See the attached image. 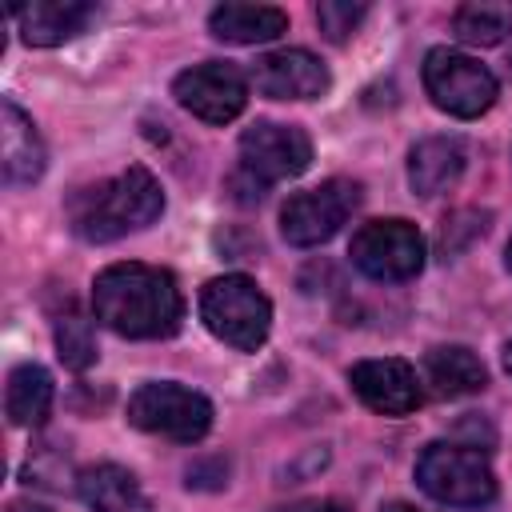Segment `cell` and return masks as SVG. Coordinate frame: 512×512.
Wrapping results in <instances>:
<instances>
[{
  "label": "cell",
  "instance_id": "484cf974",
  "mask_svg": "<svg viewBox=\"0 0 512 512\" xmlns=\"http://www.w3.org/2000/svg\"><path fill=\"white\" fill-rule=\"evenodd\" d=\"M504 368H508V376H512V340L504 344Z\"/></svg>",
  "mask_w": 512,
  "mask_h": 512
},
{
  "label": "cell",
  "instance_id": "7a4b0ae2",
  "mask_svg": "<svg viewBox=\"0 0 512 512\" xmlns=\"http://www.w3.org/2000/svg\"><path fill=\"white\" fill-rule=\"evenodd\" d=\"M160 212H164V192H160L156 176L140 164L124 168L112 180L76 188L68 196V224L88 244H108L128 232H140V228L156 224Z\"/></svg>",
  "mask_w": 512,
  "mask_h": 512
},
{
  "label": "cell",
  "instance_id": "4fadbf2b",
  "mask_svg": "<svg viewBox=\"0 0 512 512\" xmlns=\"http://www.w3.org/2000/svg\"><path fill=\"white\" fill-rule=\"evenodd\" d=\"M0 156H4V180L8 184H36L44 176V140L32 124V116L4 96L0 100Z\"/></svg>",
  "mask_w": 512,
  "mask_h": 512
},
{
  "label": "cell",
  "instance_id": "6da1fadb",
  "mask_svg": "<svg viewBox=\"0 0 512 512\" xmlns=\"http://www.w3.org/2000/svg\"><path fill=\"white\" fill-rule=\"evenodd\" d=\"M92 312L104 328L128 340H164L184 320V296L168 268L108 264L92 280Z\"/></svg>",
  "mask_w": 512,
  "mask_h": 512
},
{
  "label": "cell",
  "instance_id": "5bb4252c",
  "mask_svg": "<svg viewBox=\"0 0 512 512\" xmlns=\"http://www.w3.org/2000/svg\"><path fill=\"white\" fill-rule=\"evenodd\" d=\"M24 44L32 48H56L64 40H72L92 16L96 8L84 0H32L24 8H12Z\"/></svg>",
  "mask_w": 512,
  "mask_h": 512
},
{
  "label": "cell",
  "instance_id": "277c9868",
  "mask_svg": "<svg viewBox=\"0 0 512 512\" xmlns=\"http://www.w3.org/2000/svg\"><path fill=\"white\" fill-rule=\"evenodd\" d=\"M200 320L204 328L224 340L236 352H256L268 340L272 328V304L260 292V284L252 276L228 272L204 284L200 292Z\"/></svg>",
  "mask_w": 512,
  "mask_h": 512
},
{
  "label": "cell",
  "instance_id": "9c48e42d",
  "mask_svg": "<svg viewBox=\"0 0 512 512\" xmlns=\"http://www.w3.org/2000/svg\"><path fill=\"white\" fill-rule=\"evenodd\" d=\"M356 204H360V184L332 176L308 192L288 196V204L280 208V236L292 248H316L344 228V220L356 212Z\"/></svg>",
  "mask_w": 512,
  "mask_h": 512
},
{
  "label": "cell",
  "instance_id": "ac0fdd59",
  "mask_svg": "<svg viewBox=\"0 0 512 512\" xmlns=\"http://www.w3.org/2000/svg\"><path fill=\"white\" fill-rule=\"evenodd\" d=\"M76 492L92 512H144L140 480L120 464H92L76 476Z\"/></svg>",
  "mask_w": 512,
  "mask_h": 512
},
{
  "label": "cell",
  "instance_id": "44dd1931",
  "mask_svg": "<svg viewBox=\"0 0 512 512\" xmlns=\"http://www.w3.org/2000/svg\"><path fill=\"white\" fill-rule=\"evenodd\" d=\"M56 352L72 372H84L88 364H96V336H92V320L68 312L56 320Z\"/></svg>",
  "mask_w": 512,
  "mask_h": 512
},
{
  "label": "cell",
  "instance_id": "2e32d148",
  "mask_svg": "<svg viewBox=\"0 0 512 512\" xmlns=\"http://www.w3.org/2000/svg\"><path fill=\"white\" fill-rule=\"evenodd\" d=\"M464 172V144L456 136H424L408 152V184L416 196H440Z\"/></svg>",
  "mask_w": 512,
  "mask_h": 512
},
{
  "label": "cell",
  "instance_id": "9a60e30c",
  "mask_svg": "<svg viewBox=\"0 0 512 512\" xmlns=\"http://www.w3.org/2000/svg\"><path fill=\"white\" fill-rule=\"evenodd\" d=\"M424 384L436 400H460L488 384L484 360L464 344H440L424 356Z\"/></svg>",
  "mask_w": 512,
  "mask_h": 512
},
{
  "label": "cell",
  "instance_id": "8fae6325",
  "mask_svg": "<svg viewBox=\"0 0 512 512\" xmlns=\"http://www.w3.org/2000/svg\"><path fill=\"white\" fill-rule=\"evenodd\" d=\"M348 384L356 400L380 416H408L420 408V376L408 360L400 356H380V360H360L348 368Z\"/></svg>",
  "mask_w": 512,
  "mask_h": 512
},
{
  "label": "cell",
  "instance_id": "8992f818",
  "mask_svg": "<svg viewBox=\"0 0 512 512\" xmlns=\"http://www.w3.org/2000/svg\"><path fill=\"white\" fill-rule=\"evenodd\" d=\"M416 484L448 508H488L496 500L492 464L468 444H428L416 456Z\"/></svg>",
  "mask_w": 512,
  "mask_h": 512
},
{
  "label": "cell",
  "instance_id": "7c38bea8",
  "mask_svg": "<svg viewBox=\"0 0 512 512\" xmlns=\"http://www.w3.org/2000/svg\"><path fill=\"white\" fill-rule=\"evenodd\" d=\"M252 84L268 100H316L328 92L332 76H328L324 60L312 56L308 48H280V52H268L256 60Z\"/></svg>",
  "mask_w": 512,
  "mask_h": 512
},
{
  "label": "cell",
  "instance_id": "52a82bcc",
  "mask_svg": "<svg viewBox=\"0 0 512 512\" xmlns=\"http://www.w3.org/2000/svg\"><path fill=\"white\" fill-rule=\"evenodd\" d=\"M424 92L432 96V104L440 112L476 120L480 112H488L496 104L500 84L480 60H472L456 48H432L424 56Z\"/></svg>",
  "mask_w": 512,
  "mask_h": 512
},
{
  "label": "cell",
  "instance_id": "30bf717a",
  "mask_svg": "<svg viewBox=\"0 0 512 512\" xmlns=\"http://www.w3.org/2000/svg\"><path fill=\"white\" fill-rule=\"evenodd\" d=\"M172 96L184 112L200 116L204 124H228L248 104V80L228 60H204L172 80Z\"/></svg>",
  "mask_w": 512,
  "mask_h": 512
},
{
  "label": "cell",
  "instance_id": "603a6c76",
  "mask_svg": "<svg viewBox=\"0 0 512 512\" xmlns=\"http://www.w3.org/2000/svg\"><path fill=\"white\" fill-rule=\"evenodd\" d=\"M280 512H344L340 500H300L292 508H280Z\"/></svg>",
  "mask_w": 512,
  "mask_h": 512
},
{
  "label": "cell",
  "instance_id": "ffe728a7",
  "mask_svg": "<svg viewBox=\"0 0 512 512\" xmlns=\"http://www.w3.org/2000/svg\"><path fill=\"white\" fill-rule=\"evenodd\" d=\"M452 32L464 44H500L512 36V0H472L460 4L452 16Z\"/></svg>",
  "mask_w": 512,
  "mask_h": 512
},
{
  "label": "cell",
  "instance_id": "e0dca14e",
  "mask_svg": "<svg viewBox=\"0 0 512 512\" xmlns=\"http://www.w3.org/2000/svg\"><path fill=\"white\" fill-rule=\"evenodd\" d=\"M208 28L224 44H268L288 32V12L272 4H216Z\"/></svg>",
  "mask_w": 512,
  "mask_h": 512
},
{
  "label": "cell",
  "instance_id": "4316f807",
  "mask_svg": "<svg viewBox=\"0 0 512 512\" xmlns=\"http://www.w3.org/2000/svg\"><path fill=\"white\" fill-rule=\"evenodd\" d=\"M504 260H508V272H512V240H508V252H504Z\"/></svg>",
  "mask_w": 512,
  "mask_h": 512
},
{
  "label": "cell",
  "instance_id": "d6986e66",
  "mask_svg": "<svg viewBox=\"0 0 512 512\" xmlns=\"http://www.w3.org/2000/svg\"><path fill=\"white\" fill-rule=\"evenodd\" d=\"M4 412L16 428H36L52 412V376L40 364H16L4 388Z\"/></svg>",
  "mask_w": 512,
  "mask_h": 512
},
{
  "label": "cell",
  "instance_id": "3957f363",
  "mask_svg": "<svg viewBox=\"0 0 512 512\" xmlns=\"http://www.w3.org/2000/svg\"><path fill=\"white\" fill-rule=\"evenodd\" d=\"M312 164V140L296 124L256 120L240 132V168L232 176V188L240 200H260L264 188L276 180H292Z\"/></svg>",
  "mask_w": 512,
  "mask_h": 512
},
{
  "label": "cell",
  "instance_id": "5b68a950",
  "mask_svg": "<svg viewBox=\"0 0 512 512\" xmlns=\"http://www.w3.org/2000/svg\"><path fill=\"white\" fill-rule=\"evenodd\" d=\"M128 424L176 444H196L212 428V400L180 380H148L128 396Z\"/></svg>",
  "mask_w": 512,
  "mask_h": 512
},
{
  "label": "cell",
  "instance_id": "ba28073f",
  "mask_svg": "<svg viewBox=\"0 0 512 512\" xmlns=\"http://www.w3.org/2000/svg\"><path fill=\"white\" fill-rule=\"evenodd\" d=\"M352 264L380 284H400L412 280L424 268V236L412 220H368L356 228L352 244H348Z\"/></svg>",
  "mask_w": 512,
  "mask_h": 512
},
{
  "label": "cell",
  "instance_id": "cb8c5ba5",
  "mask_svg": "<svg viewBox=\"0 0 512 512\" xmlns=\"http://www.w3.org/2000/svg\"><path fill=\"white\" fill-rule=\"evenodd\" d=\"M380 512H420V508L416 504H404V500H388Z\"/></svg>",
  "mask_w": 512,
  "mask_h": 512
},
{
  "label": "cell",
  "instance_id": "d4e9b609",
  "mask_svg": "<svg viewBox=\"0 0 512 512\" xmlns=\"http://www.w3.org/2000/svg\"><path fill=\"white\" fill-rule=\"evenodd\" d=\"M8 512H48V508H40V504H24V500H20V504H8Z\"/></svg>",
  "mask_w": 512,
  "mask_h": 512
},
{
  "label": "cell",
  "instance_id": "7402d4cb",
  "mask_svg": "<svg viewBox=\"0 0 512 512\" xmlns=\"http://www.w3.org/2000/svg\"><path fill=\"white\" fill-rule=\"evenodd\" d=\"M364 12H368V4L324 0V4H316V24H320V32H324L332 44H344V40L356 32V24L364 20Z\"/></svg>",
  "mask_w": 512,
  "mask_h": 512
}]
</instances>
